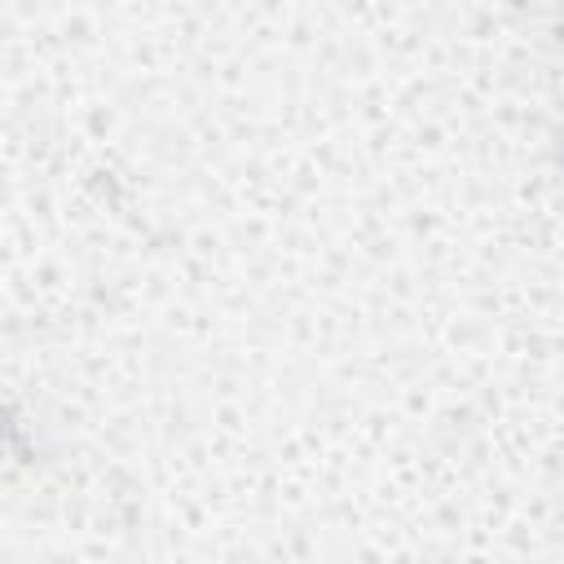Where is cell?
Returning <instances> with one entry per match:
<instances>
[{"mask_svg": "<svg viewBox=\"0 0 564 564\" xmlns=\"http://www.w3.org/2000/svg\"><path fill=\"white\" fill-rule=\"evenodd\" d=\"M560 167H564V123H560Z\"/></svg>", "mask_w": 564, "mask_h": 564, "instance_id": "obj_1", "label": "cell"}]
</instances>
